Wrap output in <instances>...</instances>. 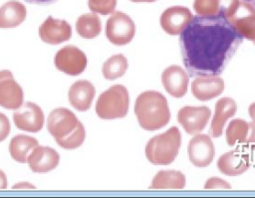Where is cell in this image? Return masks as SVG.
<instances>
[{
	"label": "cell",
	"instance_id": "cell-13",
	"mask_svg": "<svg viewBox=\"0 0 255 198\" xmlns=\"http://www.w3.org/2000/svg\"><path fill=\"white\" fill-rule=\"evenodd\" d=\"M191 11L183 6H172L165 9L160 15V26L169 35H180L192 20Z\"/></svg>",
	"mask_w": 255,
	"mask_h": 198
},
{
	"label": "cell",
	"instance_id": "cell-5",
	"mask_svg": "<svg viewBox=\"0 0 255 198\" xmlns=\"http://www.w3.org/2000/svg\"><path fill=\"white\" fill-rule=\"evenodd\" d=\"M128 104L129 97L127 88L122 85H115L99 96L96 112L103 119L121 118L127 115Z\"/></svg>",
	"mask_w": 255,
	"mask_h": 198
},
{
	"label": "cell",
	"instance_id": "cell-22",
	"mask_svg": "<svg viewBox=\"0 0 255 198\" xmlns=\"http://www.w3.org/2000/svg\"><path fill=\"white\" fill-rule=\"evenodd\" d=\"M27 11L24 4L11 0L0 7V28L8 29L19 26L26 19Z\"/></svg>",
	"mask_w": 255,
	"mask_h": 198
},
{
	"label": "cell",
	"instance_id": "cell-32",
	"mask_svg": "<svg viewBox=\"0 0 255 198\" xmlns=\"http://www.w3.org/2000/svg\"><path fill=\"white\" fill-rule=\"evenodd\" d=\"M25 1L32 3V4H36V5H49L58 0H25Z\"/></svg>",
	"mask_w": 255,
	"mask_h": 198
},
{
	"label": "cell",
	"instance_id": "cell-28",
	"mask_svg": "<svg viewBox=\"0 0 255 198\" xmlns=\"http://www.w3.org/2000/svg\"><path fill=\"white\" fill-rule=\"evenodd\" d=\"M88 5L92 12L108 15L115 11L117 0H88Z\"/></svg>",
	"mask_w": 255,
	"mask_h": 198
},
{
	"label": "cell",
	"instance_id": "cell-16",
	"mask_svg": "<svg viewBox=\"0 0 255 198\" xmlns=\"http://www.w3.org/2000/svg\"><path fill=\"white\" fill-rule=\"evenodd\" d=\"M161 83L171 97L181 98L187 93L189 76L182 68L173 65L162 72Z\"/></svg>",
	"mask_w": 255,
	"mask_h": 198
},
{
	"label": "cell",
	"instance_id": "cell-10",
	"mask_svg": "<svg viewBox=\"0 0 255 198\" xmlns=\"http://www.w3.org/2000/svg\"><path fill=\"white\" fill-rule=\"evenodd\" d=\"M13 120L16 127L21 130L38 132L44 124V113L39 105L27 101L13 113Z\"/></svg>",
	"mask_w": 255,
	"mask_h": 198
},
{
	"label": "cell",
	"instance_id": "cell-20",
	"mask_svg": "<svg viewBox=\"0 0 255 198\" xmlns=\"http://www.w3.org/2000/svg\"><path fill=\"white\" fill-rule=\"evenodd\" d=\"M226 141L230 146L236 143H255V122L240 118L231 120L226 130Z\"/></svg>",
	"mask_w": 255,
	"mask_h": 198
},
{
	"label": "cell",
	"instance_id": "cell-35",
	"mask_svg": "<svg viewBox=\"0 0 255 198\" xmlns=\"http://www.w3.org/2000/svg\"><path fill=\"white\" fill-rule=\"evenodd\" d=\"M132 2H153V1H156V0H130Z\"/></svg>",
	"mask_w": 255,
	"mask_h": 198
},
{
	"label": "cell",
	"instance_id": "cell-2",
	"mask_svg": "<svg viewBox=\"0 0 255 198\" xmlns=\"http://www.w3.org/2000/svg\"><path fill=\"white\" fill-rule=\"evenodd\" d=\"M47 129L56 142L65 149L81 146L86 137L83 123L73 111L66 107H57L50 112Z\"/></svg>",
	"mask_w": 255,
	"mask_h": 198
},
{
	"label": "cell",
	"instance_id": "cell-34",
	"mask_svg": "<svg viewBox=\"0 0 255 198\" xmlns=\"http://www.w3.org/2000/svg\"><path fill=\"white\" fill-rule=\"evenodd\" d=\"M248 112H249V115H250L251 119L253 120V122H255V102H253L249 105Z\"/></svg>",
	"mask_w": 255,
	"mask_h": 198
},
{
	"label": "cell",
	"instance_id": "cell-21",
	"mask_svg": "<svg viewBox=\"0 0 255 198\" xmlns=\"http://www.w3.org/2000/svg\"><path fill=\"white\" fill-rule=\"evenodd\" d=\"M250 164V157L248 154L229 151L219 157L217 161V168L224 175L237 176L247 171Z\"/></svg>",
	"mask_w": 255,
	"mask_h": 198
},
{
	"label": "cell",
	"instance_id": "cell-33",
	"mask_svg": "<svg viewBox=\"0 0 255 198\" xmlns=\"http://www.w3.org/2000/svg\"><path fill=\"white\" fill-rule=\"evenodd\" d=\"M8 185L6 174L0 169V189H6Z\"/></svg>",
	"mask_w": 255,
	"mask_h": 198
},
{
	"label": "cell",
	"instance_id": "cell-14",
	"mask_svg": "<svg viewBox=\"0 0 255 198\" xmlns=\"http://www.w3.org/2000/svg\"><path fill=\"white\" fill-rule=\"evenodd\" d=\"M39 35L43 42L50 45H57L70 40L72 28L65 20L54 19L49 16L40 26Z\"/></svg>",
	"mask_w": 255,
	"mask_h": 198
},
{
	"label": "cell",
	"instance_id": "cell-24",
	"mask_svg": "<svg viewBox=\"0 0 255 198\" xmlns=\"http://www.w3.org/2000/svg\"><path fill=\"white\" fill-rule=\"evenodd\" d=\"M185 186V176L180 171L161 170L152 179V189H182Z\"/></svg>",
	"mask_w": 255,
	"mask_h": 198
},
{
	"label": "cell",
	"instance_id": "cell-30",
	"mask_svg": "<svg viewBox=\"0 0 255 198\" xmlns=\"http://www.w3.org/2000/svg\"><path fill=\"white\" fill-rule=\"evenodd\" d=\"M204 188L205 189H230L231 186L229 183H227L225 180L221 178L211 177L205 182Z\"/></svg>",
	"mask_w": 255,
	"mask_h": 198
},
{
	"label": "cell",
	"instance_id": "cell-1",
	"mask_svg": "<svg viewBox=\"0 0 255 198\" xmlns=\"http://www.w3.org/2000/svg\"><path fill=\"white\" fill-rule=\"evenodd\" d=\"M243 41L222 16H193L179 36L182 62L189 77L220 75Z\"/></svg>",
	"mask_w": 255,
	"mask_h": 198
},
{
	"label": "cell",
	"instance_id": "cell-27",
	"mask_svg": "<svg viewBox=\"0 0 255 198\" xmlns=\"http://www.w3.org/2000/svg\"><path fill=\"white\" fill-rule=\"evenodd\" d=\"M193 9L198 16H220L219 0H194Z\"/></svg>",
	"mask_w": 255,
	"mask_h": 198
},
{
	"label": "cell",
	"instance_id": "cell-25",
	"mask_svg": "<svg viewBox=\"0 0 255 198\" xmlns=\"http://www.w3.org/2000/svg\"><path fill=\"white\" fill-rule=\"evenodd\" d=\"M77 33L85 39H93L100 35L102 22L97 13H87L80 16L76 22Z\"/></svg>",
	"mask_w": 255,
	"mask_h": 198
},
{
	"label": "cell",
	"instance_id": "cell-4",
	"mask_svg": "<svg viewBox=\"0 0 255 198\" xmlns=\"http://www.w3.org/2000/svg\"><path fill=\"white\" fill-rule=\"evenodd\" d=\"M181 134L176 126L151 137L145 145V156L154 165H168L178 154Z\"/></svg>",
	"mask_w": 255,
	"mask_h": 198
},
{
	"label": "cell",
	"instance_id": "cell-12",
	"mask_svg": "<svg viewBox=\"0 0 255 198\" xmlns=\"http://www.w3.org/2000/svg\"><path fill=\"white\" fill-rule=\"evenodd\" d=\"M210 116L207 106H183L178 110L177 119L188 134H195L203 130Z\"/></svg>",
	"mask_w": 255,
	"mask_h": 198
},
{
	"label": "cell",
	"instance_id": "cell-36",
	"mask_svg": "<svg viewBox=\"0 0 255 198\" xmlns=\"http://www.w3.org/2000/svg\"><path fill=\"white\" fill-rule=\"evenodd\" d=\"M243 1H245V2H247V3H249V4H251V5L254 7V9H255V0H243Z\"/></svg>",
	"mask_w": 255,
	"mask_h": 198
},
{
	"label": "cell",
	"instance_id": "cell-26",
	"mask_svg": "<svg viewBox=\"0 0 255 198\" xmlns=\"http://www.w3.org/2000/svg\"><path fill=\"white\" fill-rule=\"evenodd\" d=\"M128 67V63L127 58L122 55L118 54L109 58L103 65L102 73L105 79L113 81L123 77Z\"/></svg>",
	"mask_w": 255,
	"mask_h": 198
},
{
	"label": "cell",
	"instance_id": "cell-23",
	"mask_svg": "<svg viewBox=\"0 0 255 198\" xmlns=\"http://www.w3.org/2000/svg\"><path fill=\"white\" fill-rule=\"evenodd\" d=\"M38 145L39 143L36 138L24 134H19L11 139L9 144V152L14 160L20 163H25L27 162L28 156L32 150Z\"/></svg>",
	"mask_w": 255,
	"mask_h": 198
},
{
	"label": "cell",
	"instance_id": "cell-19",
	"mask_svg": "<svg viewBox=\"0 0 255 198\" xmlns=\"http://www.w3.org/2000/svg\"><path fill=\"white\" fill-rule=\"evenodd\" d=\"M237 111V103L231 98H221L215 103V112L210 123L209 134L212 137L222 135L223 127L228 118L232 117Z\"/></svg>",
	"mask_w": 255,
	"mask_h": 198
},
{
	"label": "cell",
	"instance_id": "cell-15",
	"mask_svg": "<svg viewBox=\"0 0 255 198\" xmlns=\"http://www.w3.org/2000/svg\"><path fill=\"white\" fill-rule=\"evenodd\" d=\"M224 91V81L218 75L197 76L191 84V93L199 100L206 101Z\"/></svg>",
	"mask_w": 255,
	"mask_h": 198
},
{
	"label": "cell",
	"instance_id": "cell-18",
	"mask_svg": "<svg viewBox=\"0 0 255 198\" xmlns=\"http://www.w3.org/2000/svg\"><path fill=\"white\" fill-rule=\"evenodd\" d=\"M96 90L94 85L89 81H77L74 83L68 93L71 105L79 111L88 110L95 98Z\"/></svg>",
	"mask_w": 255,
	"mask_h": 198
},
{
	"label": "cell",
	"instance_id": "cell-17",
	"mask_svg": "<svg viewBox=\"0 0 255 198\" xmlns=\"http://www.w3.org/2000/svg\"><path fill=\"white\" fill-rule=\"evenodd\" d=\"M59 153L54 148L38 145L28 156L27 162L33 172L46 173L55 169L59 164Z\"/></svg>",
	"mask_w": 255,
	"mask_h": 198
},
{
	"label": "cell",
	"instance_id": "cell-6",
	"mask_svg": "<svg viewBox=\"0 0 255 198\" xmlns=\"http://www.w3.org/2000/svg\"><path fill=\"white\" fill-rule=\"evenodd\" d=\"M135 34V25L132 19L121 11H114L107 21L106 36L117 46L128 44Z\"/></svg>",
	"mask_w": 255,
	"mask_h": 198
},
{
	"label": "cell",
	"instance_id": "cell-29",
	"mask_svg": "<svg viewBox=\"0 0 255 198\" xmlns=\"http://www.w3.org/2000/svg\"><path fill=\"white\" fill-rule=\"evenodd\" d=\"M239 2V0H219L220 16L228 18L234 12Z\"/></svg>",
	"mask_w": 255,
	"mask_h": 198
},
{
	"label": "cell",
	"instance_id": "cell-9",
	"mask_svg": "<svg viewBox=\"0 0 255 198\" xmlns=\"http://www.w3.org/2000/svg\"><path fill=\"white\" fill-rule=\"evenodd\" d=\"M24 101V92L10 71H0V106L19 108Z\"/></svg>",
	"mask_w": 255,
	"mask_h": 198
},
{
	"label": "cell",
	"instance_id": "cell-7",
	"mask_svg": "<svg viewBox=\"0 0 255 198\" xmlns=\"http://www.w3.org/2000/svg\"><path fill=\"white\" fill-rule=\"evenodd\" d=\"M54 64L59 71L69 76H78L85 71L88 59L82 50L68 45L57 52L54 58Z\"/></svg>",
	"mask_w": 255,
	"mask_h": 198
},
{
	"label": "cell",
	"instance_id": "cell-8",
	"mask_svg": "<svg viewBox=\"0 0 255 198\" xmlns=\"http://www.w3.org/2000/svg\"><path fill=\"white\" fill-rule=\"evenodd\" d=\"M226 19L243 38L255 44V9L251 4L240 1L234 12Z\"/></svg>",
	"mask_w": 255,
	"mask_h": 198
},
{
	"label": "cell",
	"instance_id": "cell-31",
	"mask_svg": "<svg viewBox=\"0 0 255 198\" xmlns=\"http://www.w3.org/2000/svg\"><path fill=\"white\" fill-rule=\"evenodd\" d=\"M10 129L11 125L8 117L4 113L0 112V142L3 141L8 136Z\"/></svg>",
	"mask_w": 255,
	"mask_h": 198
},
{
	"label": "cell",
	"instance_id": "cell-3",
	"mask_svg": "<svg viewBox=\"0 0 255 198\" xmlns=\"http://www.w3.org/2000/svg\"><path fill=\"white\" fill-rule=\"evenodd\" d=\"M134 113L139 125L149 131L165 126L170 119L167 99L156 91L143 92L136 98Z\"/></svg>",
	"mask_w": 255,
	"mask_h": 198
},
{
	"label": "cell",
	"instance_id": "cell-11",
	"mask_svg": "<svg viewBox=\"0 0 255 198\" xmlns=\"http://www.w3.org/2000/svg\"><path fill=\"white\" fill-rule=\"evenodd\" d=\"M188 155L190 162L196 167L208 166L214 158L215 148L212 139L207 134L194 135L188 145Z\"/></svg>",
	"mask_w": 255,
	"mask_h": 198
}]
</instances>
